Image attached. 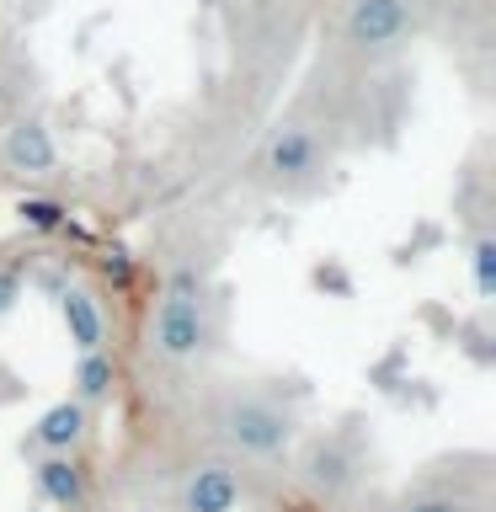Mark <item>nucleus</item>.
Here are the masks:
<instances>
[{
  "label": "nucleus",
  "instance_id": "20e7f679",
  "mask_svg": "<svg viewBox=\"0 0 496 512\" xmlns=\"http://www.w3.org/2000/svg\"><path fill=\"white\" fill-rule=\"evenodd\" d=\"M262 171H267V182H278V187L315 182V176L326 171V144H320V134L304 123H272V134L262 139Z\"/></svg>",
  "mask_w": 496,
  "mask_h": 512
},
{
  "label": "nucleus",
  "instance_id": "6e6552de",
  "mask_svg": "<svg viewBox=\"0 0 496 512\" xmlns=\"http://www.w3.org/2000/svg\"><path fill=\"white\" fill-rule=\"evenodd\" d=\"M86 427H91V411L80 406V400H54L38 422H32V448L38 454H75L80 443H86Z\"/></svg>",
  "mask_w": 496,
  "mask_h": 512
},
{
  "label": "nucleus",
  "instance_id": "39448f33",
  "mask_svg": "<svg viewBox=\"0 0 496 512\" xmlns=\"http://www.w3.org/2000/svg\"><path fill=\"white\" fill-rule=\"evenodd\" d=\"M246 480L230 459H198L182 480V512H240Z\"/></svg>",
  "mask_w": 496,
  "mask_h": 512
},
{
  "label": "nucleus",
  "instance_id": "7ed1b4c3",
  "mask_svg": "<svg viewBox=\"0 0 496 512\" xmlns=\"http://www.w3.org/2000/svg\"><path fill=\"white\" fill-rule=\"evenodd\" d=\"M416 27V0H347L342 11V38L358 54H395L416 38Z\"/></svg>",
  "mask_w": 496,
  "mask_h": 512
},
{
  "label": "nucleus",
  "instance_id": "9d476101",
  "mask_svg": "<svg viewBox=\"0 0 496 512\" xmlns=\"http://www.w3.org/2000/svg\"><path fill=\"white\" fill-rule=\"evenodd\" d=\"M59 310H64V331H70L75 352H96L107 347V315L86 288H64L59 294Z\"/></svg>",
  "mask_w": 496,
  "mask_h": 512
},
{
  "label": "nucleus",
  "instance_id": "f257e3e1",
  "mask_svg": "<svg viewBox=\"0 0 496 512\" xmlns=\"http://www.w3.org/2000/svg\"><path fill=\"white\" fill-rule=\"evenodd\" d=\"M214 427H219V438L235 448L240 459H283L288 448H294V411L278 406L272 395H256V390H230L219 400V411H214Z\"/></svg>",
  "mask_w": 496,
  "mask_h": 512
},
{
  "label": "nucleus",
  "instance_id": "9b49d317",
  "mask_svg": "<svg viewBox=\"0 0 496 512\" xmlns=\"http://www.w3.org/2000/svg\"><path fill=\"white\" fill-rule=\"evenodd\" d=\"M75 400L80 406H96V400H107L112 395V384H118V363L107 358V347H96V352H80V363H75Z\"/></svg>",
  "mask_w": 496,
  "mask_h": 512
},
{
  "label": "nucleus",
  "instance_id": "1a4fd4ad",
  "mask_svg": "<svg viewBox=\"0 0 496 512\" xmlns=\"http://www.w3.org/2000/svg\"><path fill=\"white\" fill-rule=\"evenodd\" d=\"M38 496L59 512H75L86 502V470L75 454H43L38 459Z\"/></svg>",
  "mask_w": 496,
  "mask_h": 512
},
{
  "label": "nucleus",
  "instance_id": "423d86ee",
  "mask_svg": "<svg viewBox=\"0 0 496 512\" xmlns=\"http://www.w3.org/2000/svg\"><path fill=\"white\" fill-rule=\"evenodd\" d=\"M299 475L320 502H342V496L358 486V454H352L342 438H315L310 448H304Z\"/></svg>",
  "mask_w": 496,
  "mask_h": 512
},
{
  "label": "nucleus",
  "instance_id": "ddd939ff",
  "mask_svg": "<svg viewBox=\"0 0 496 512\" xmlns=\"http://www.w3.org/2000/svg\"><path fill=\"white\" fill-rule=\"evenodd\" d=\"M475 288H480V294H496V240L491 235H480L475 240Z\"/></svg>",
  "mask_w": 496,
  "mask_h": 512
},
{
  "label": "nucleus",
  "instance_id": "f03ea898",
  "mask_svg": "<svg viewBox=\"0 0 496 512\" xmlns=\"http://www.w3.org/2000/svg\"><path fill=\"white\" fill-rule=\"evenodd\" d=\"M203 347H208V299H203V283L182 267V272H171L166 294L155 304L150 352L160 363H192Z\"/></svg>",
  "mask_w": 496,
  "mask_h": 512
},
{
  "label": "nucleus",
  "instance_id": "2eb2a0df",
  "mask_svg": "<svg viewBox=\"0 0 496 512\" xmlns=\"http://www.w3.org/2000/svg\"><path fill=\"white\" fill-rule=\"evenodd\" d=\"M22 219L38 224V230H54V224H59V203H22Z\"/></svg>",
  "mask_w": 496,
  "mask_h": 512
},
{
  "label": "nucleus",
  "instance_id": "4468645a",
  "mask_svg": "<svg viewBox=\"0 0 496 512\" xmlns=\"http://www.w3.org/2000/svg\"><path fill=\"white\" fill-rule=\"evenodd\" d=\"M16 299H22V272H16V267H0V315H11Z\"/></svg>",
  "mask_w": 496,
  "mask_h": 512
},
{
  "label": "nucleus",
  "instance_id": "f8f14e48",
  "mask_svg": "<svg viewBox=\"0 0 496 512\" xmlns=\"http://www.w3.org/2000/svg\"><path fill=\"white\" fill-rule=\"evenodd\" d=\"M395 512H480V502H470L464 491L422 486V491H406V496H400Z\"/></svg>",
  "mask_w": 496,
  "mask_h": 512
},
{
  "label": "nucleus",
  "instance_id": "dca6fc26",
  "mask_svg": "<svg viewBox=\"0 0 496 512\" xmlns=\"http://www.w3.org/2000/svg\"><path fill=\"white\" fill-rule=\"evenodd\" d=\"M32 512H43V507H32Z\"/></svg>",
  "mask_w": 496,
  "mask_h": 512
},
{
  "label": "nucleus",
  "instance_id": "0eeeda50",
  "mask_svg": "<svg viewBox=\"0 0 496 512\" xmlns=\"http://www.w3.org/2000/svg\"><path fill=\"white\" fill-rule=\"evenodd\" d=\"M0 155H6V166L16 176H48L59 166V144L48 134V123L38 118H16L6 128V139H0Z\"/></svg>",
  "mask_w": 496,
  "mask_h": 512
}]
</instances>
